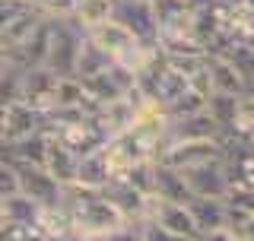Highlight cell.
Here are the masks:
<instances>
[{
  "label": "cell",
  "instance_id": "cell-27",
  "mask_svg": "<svg viewBox=\"0 0 254 241\" xmlns=\"http://www.w3.org/2000/svg\"><path fill=\"white\" fill-rule=\"evenodd\" d=\"M16 194H22V187H19V172H16L10 162H0V200L16 197Z\"/></svg>",
  "mask_w": 254,
  "mask_h": 241
},
{
  "label": "cell",
  "instance_id": "cell-29",
  "mask_svg": "<svg viewBox=\"0 0 254 241\" xmlns=\"http://www.w3.org/2000/svg\"><path fill=\"white\" fill-rule=\"evenodd\" d=\"M226 203L232 206V210L238 213H245V216H254V190H229V197H226Z\"/></svg>",
  "mask_w": 254,
  "mask_h": 241
},
{
  "label": "cell",
  "instance_id": "cell-15",
  "mask_svg": "<svg viewBox=\"0 0 254 241\" xmlns=\"http://www.w3.org/2000/svg\"><path fill=\"white\" fill-rule=\"evenodd\" d=\"M206 76H210V89L222 95H251L245 79L238 76V70L232 67V60L222 54H206Z\"/></svg>",
  "mask_w": 254,
  "mask_h": 241
},
{
  "label": "cell",
  "instance_id": "cell-9",
  "mask_svg": "<svg viewBox=\"0 0 254 241\" xmlns=\"http://www.w3.org/2000/svg\"><path fill=\"white\" fill-rule=\"evenodd\" d=\"M115 19L127 26L137 35V42L143 45H159V19L153 3H133V0H118L115 6Z\"/></svg>",
  "mask_w": 254,
  "mask_h": 241
},
{
  "label": "cell",
  "instance_id": "cell-8",
  "mask_svg": "<svg viewBox=\"0 0 254 241\" xmlns=\"http://www.w3.org/2000/svg\"><path fill=\"white\" fill-rule=\"evenodd\" d=\"M226 175L235 190H254V143L229 136L226 140Z\"/></svg>",
  "mask_w": 254,
  "mask_h": 241
},
{
  "label": "cell",
  "instance_id": "cell-13",
  "mask_svg": "<svg viewBox=\"0 0 254 241\" xmlns=\"http://www.w3.org/2000/svg\"><path fill=\"white\" fill-rule=\"evenodd\" d=\"M51 133H35V136H26L19 143H3V156L0 162H10V165H38L45 168L48 165V152H51Z\"/></svg>",
  "mask_w": 254,
  "mask_h": 241
},
{
  "label": "cell",
  "instance_id": "cell-25",
  "mask_svg": "<svg viewBox=\"0 0 254 241\" xmlns=\"http://www.w3.org/2000/svg\"><path fill=\"white\" fill-rule=\"evenodd\" d=\"M254 130V95H245L242 105H238V118H235V130L232 136H238V140H248ZM229 140V136H226Z\"/></svg>",
  "mask_w": 254,
  "mask_h": 241
},
{
  "label": "cell",
  "instance_id": "cell-4",
  "mask_svg": "<svg viewBox=\"0 0 254 241\" xmlns=\"http://www.w3.org/2000/svg\"><path fill=\"white\" fill-rule=\"evenodd\" d=\"M105 156H108V165L115 175H124L130 168H137L143 162H156V146L146 143L137 130L130 133H121V136H111L108 146H105Z\"/></svg>",
  "mask_w": 254,
  "mask_h": 241
},
{
  "label": "cell",
  "instance_id": "cell-28",
  "mask_svg": "<svg viewBox=\"0 0 254 241\" xmlns=\"http://www.w3.org/2000/svg\"><path fill=\"white\" fill-rule=\"evenodd\" d=\"M140 241H188V238H181V235H172L169 229H162V226H156V222H140Z\"/></svg>",
  "mask_w": 254,
  "mask_h": 241
},
{
  "label": "cell",
  "instance_id": "cell-23",
  "mask_svg": "<svg viewBox=\"0 0 254 241\" xmlns=\"http://www.w3.org/2000/svg\"><path fill=\"white\" fill-rule=\"evenodd\" d=\"M242 99H238V95H222V92H210V99H206V111H210V118L222 127L226 136H232V130H235V118H238Z\"/></svg>",
  "mask_w": 254,
  "mask_h": 241
},
{
  "label": "cell",
  "instance_id": "cell-21",
  "mask_svg": "<svg viewBox=\"0 0 254 241\" xmlns=\"http://www.w3.org/2000/svg\"><path fill=\"white\" fill-rule=\"evenodd\" d=\"M115 6H118V0H79V10L73 16V22L89 35L92 29L115 19Z\"/></svg>",
  "mask_w": 254,
  "mask_h": 241
},
{
  "label": "cell",
  "instance_id": "cell-2",
  "mask_svg": "<svg viewBox=\"0 0 254 241\" xmlns=\"http://www.w3.org/2000/svg\"><path fill=\"white\" fill-rule=\"evenodd\" d=\"M19 172V187L29 200H35L42 210H61L64 206V194L67 187L54 178L48 168H38V165H13Z\"/></svg>",
  "mask_w": 254,
  "mask_h": 241
},
{
  "label": "cell",
  "instance_id": "cell-10",
  "mask_svg": "<svg viewBox=\"0 0 254 241\" xmlns=\"http://www.w3.org/2000/svg\"><path fill=\"white\" fill-rule=\"evenodd\" d=\"M92 45H99L105 54H111L115 58V63H121V60H127L133 51L143 45V42H137V35H133L127 26H121L118 19H111V22H105V26H99V29H92L89 35Z\"/></svg>",
  "mask_w": 254,
  "mask_h": 241
},
{
  "label": "cell",
  "instance_id": "cell-30",
  "mask_svg": "<svg viewBox=\"0 0 254 241\" xmlns=\"http://www.w3.org/2000/svg\"><path fill=\"white\" fill-rule=\"evenodd\" d=\"M102 241H140V222H137V226L121 229V232H115V235H108V238H102Z\"/></svg>",
  "mask_w": 254,
  "mask_h": 241
},
{
  "label": "cell",
  "instance_id": "cell-3",
  "mask_svg": "<svg viewBox=\"0 0 254 241\" xmlns=\"http://www.w3.org/2000/svg\"><path fill=\"white\" fill-rule=\"evenodd\" d=\"M222 159H226V140H200V143H172V146H165L162 156H159V165L188 172V168L222 162Z\"/></svg>",
  "mask_w": 254,
  "mask_h": 241
},
{
  "label": "cell",
  "instance_id": "cell-26",
  "mask_svg": "<svg viewBox=\"0 0 254 241\" xmlns=\"http://www.w3.org/2000/svg\"><path fill=\"white\" fill-rule=\"evenodd\" d=\"M3 241H48L42 226H3Z\"/></svg>",
  "mask_w": 254,
  "mask_h": 241
},
{
  "label": "cell",
  "instance_id": "cell-18",
  "mask_svg": "<svg viewBox=\"0 0 254 241\" xmlns=\"http://www.w3.org/2000/svg\"><path fill=\"white\" fill-rule=\"evenodd\" d=\"M190 216H194L200 235L216 229H229V203L226 200H190Z\"/></svg>",
  "mask_w": 254,
  "mask_h": 241
},
{
  "label": "cell",
  "instance_id": "cell-22",
  "mask_svg": "<svg viewBox=\"0 0 254 241\" xmlns=\"http://www.w3.org/2000/svg\"><path fill=\"white\" fill-rule=\"evenodd\" d=\"M115 67V58L105 54L99 45H92L89 38L83 42V51H79V63H76V79H92V76H102Z\"/></svg>",
  "mask_w": 254,
  "mask_h": 241
},
{
  "label": "cell",
  "instance_id": "cell-31",
  "mask_svg": "<svg viewBox=\"0 0 254 241\" xmlns=\"http://www.w3.org/2000/svg\"><path fill=\"white\" fill-rule=\"evenodd\" d=\"M200 241H238L232 235V229H216V232H206V235H200Z\"/></svg>",
  "mask_w": 254,
  "mask_h": 241
},
{
  "label": "cell",
  "instance_id": "cell-19",
  "mask_svg": "<svg viewBox=\"0 0 254 241\" xmlns=\"http://www.w3.org/2000/svg\"><path fill=\"white\" fill-rule=\"evenodd\" d=\"M111 181H115V172H111V165H108L105 149H99V152H92V156L79 159V181L76 184L92 187V190H105Z\"/></svg>",
  "mask_w": 254,
  "mask_h": 241
},
{
  "label": "cell",
  "instance_id": "cell-24",
  "mask_svg": "<svg viewBox=\"0 0 254 241\" xmlns=\"http://www.w3.org/2000/svg\"><path fill=\"white\" fill-rule=\"evenodd\" d=\"M222 58H229L232 60V67L238 70V76L245 79V86H248V92L254 95V48L248 45H242V42H235L232 48H229Z\"/></svg>",
  "mask_w": 254,
  "mask_h": 241
},
{
  "label": "cell",
  "instance_id": "cell-7",
  "mask_svg": "<svg viewBox=\"0 0 254 241\" xmlns=\"http://www.w3.org/2000/svg\"><path fill=\"white\" fill-rule=\"evenodd\" d=\"M185 181H188L194 200H226L229 190H232L229 175H226V165H222V162H206V165L188 168Z\"/></svg>",
  "mask_w": 254,
  "mask_h": 241
},
{
  "label": "cell",
  "instance_id": "cell-5",
  "mask_svg": "<svg viewBox=\"0 0 254 241\" xmlns=\"http://www.w3.org/2000/svg\"><path fill=\"white\" fill-rule=\"evenodd\" d=\"M58 86H61V76H54L48 67L26 70V73H22L19 102L29 105L32 111H38L42 118H48L54 108H58Z\"/></svg>",
  "mask_w": 254,
  "mask_h": 241
},
{
  "label": "cell",
  "instance_id": "cell-32",
  "mask_svg": "<svg viewBox=\"0 0 254 241\" xmlns=\"http://www.w3.org/2000/svg\"><path fill=\"white\" fill-rule=\"evenodd\" d=\"M133 3H153V0H133Z\"/></svg>",
  "mask_w": 254,
  "mask_h": 241
},
{
  "label": "cell",
  "instance_id": "cell-14",
  "mask_svg": "<svg viewBox=\"0 0 254 241\" xmlns=\"http://www.w3.org/2000/svg\"><path fill=\"white\" fill-rule=\"evenodd\" d=\"M48 16L42 10H22V13H13V16H0V22H3L0 42H3V48H22L38 32V26Z\"/></svg>",
  "mask_w": 254,
  "mask_h": 241
},
{
  "label": "cell",
  "instance_id": "cell-11",
  "mask_svg": "<svg viewBox=\"0 0 254 241\" xmlns=\"http://www.w3.org/2000/svg\"><path fill=\"white\" fill-rule=\"evenodd\" d=\"M149 222H156V226L169 229L172 235H181L188 241H200V229H197L194 216H190V206H185V203H162V200L153 197Z\"/></svg>",
  "mask_w": 254,
  "mask_h": 241
},
{
  "label": "cell",
  "instance_id": "cell-33",
  "mask_svg": "<svg viewBox=\"0 0 254 241\" xmlns=\"http://www.w3.org/2000/svg\"><path fill=\"white\" fill-rule=\"evenodd\" d=\"M248 143H254V130H251V136H248Z\"/></svg>",
  "mask_w": 254,
  "mask_h": 241
},
{
  "label": "cell",
  "instance_id": "cell-12",
  "mask_svg": "<svg viewBox=\"0 0 254 241\" xmlns=\"http://www.w3.org/2000/svg\"><path fill=\"white\" fill-rule=\"evenodd\" d=\"M200 140H226L222 127L210 118V111L194 115V118H181V120H169L165 146H172V143H200Z\"/></svg>",
  "mask_w": 254,
  "mask_h": 241
},
{
  "label": "cell",
  "instance_id": "cell-20",
  "mask_svg": "<svg viewBox=\"0 0 254 241\" xmlns=\"http://www.w3.org/2000/svg\"><path fill=\"white\" fill-rule=\"evenodd\" d=\"M51 140H54V136H51ZM45 168L64 184V187H70V184L79 181V159H76L67 146H61L58 140L51 143V152H48V165H45Z\"/></svg>",
  "mask_w": 254,
  "mask_h": 241
},
{
  "label": "cell",
  "instance_id": "cell-1",
  "mask_svg": "<svg viewBox=\"0 0 254 241\" xmlns=\"http://www.w3.org/2000/svg\"><path fill=\"white\" fill-rule=\"evenodd\" d=\"M83 42H86V32L79 29L73 19H67V22H54L51 19V48H48L45 67L51 70L54 76H61V79L76 76V63H79Z\"/></svg>",
  "mask_w": 254,
  "mask_h": 241
},
{
  "label": "cell",
  "instance_id": "cell-16",
  "mask_svg": "<svg viewBox=\"0 0 254 241\" xmlns=\"http://www.w3.org/2000/svg\"><path fill=\"white\" fill-rule=\"evenodd\" d=\"M42 219L45 210L26 194L0 200V226H42Z\"/></svg>",
  "mask_w": 254,
  "mask_h": 241
},
{
  "label": "cell",
  "instance_id": "cell-17",
  "mask_svg": "<svg viewBox=\"0 0 254 241\" xmlns=\"http://www.w3.org/2000/svg\"><path fill=\"white\" fill-rule=\"evenodd\" d=\"M156 200H162V203H185L188 206L190 200H194V194H190V187L185 181V172L156 162Z\"/></svg>",
  "mask_w": 254,
  "mask_h": 241
},
{
  "label": "cell",
  "instance_id": "cell-6",
  "mask_svg": "<svg viewBox=\"0 0 254 241\" xmlns=\"http://www.w3.org/2000/svg\"><path fill=\"white\" fill-rule=\"evenodd\" d=\"M42 130H45V118L38 111H32L29 105H22V102L0 105V136H3V143H19Z\"/></svg>",
  "mask_w": 254,
  "mask_h": 241
}]
</instances>
